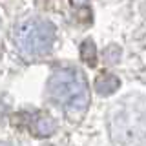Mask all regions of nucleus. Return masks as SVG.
Listing matches in <instances>:
<instances>
[{"instance_id":"f257e3e1","label":"nucleus","mask_w":146,"mask_h":146,"mask_svg":"<svg viewBox=\"0 0 146 146\" xmlns=\"http://www.w3.org/2000/svg\"><path fill=\"white\" fill-rule=\"evenodd\" d=\"M48 95L71 122L80 121L90 104V88L77 68H55L48 80Z\"/></svg>"},{"instance_id":"f03ea898","label":"nucleus","mask_w":146,"mask_h":146,"mask_svg":"<svg viewBox=\"0 0 146 146\" xmlns=\"http://www.w3.org/2000/svg\"><path fill=\"white\" fill-rule=\"evenodd\" d=\"M15 44L18 53L27 60L46 57L55 44V27L42 18H27L17 26Z\"/></svg>"},{"instance_id":"7ed1b4c3","label":"nucleus","mask_w":146,"mask_h":146,"mask_svg":"<svg viewBox=\"0 0 146 146\" xmlns=\"http://www.w3.org/2000/svg\"><path fill=\"white\" fill-rule=\"evenodd\" d=\"M27 130L36 137H48L55 131V122L49 115H46L42 111H33L27 113Z\"/></svg>"}]
</instances>
